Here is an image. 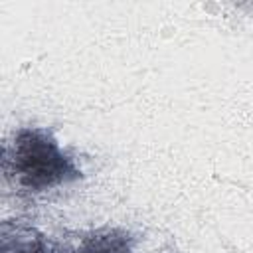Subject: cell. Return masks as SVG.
I'll return each instance as SVG.
<instances>
[{
    "label": "cell",
    "mask_w": 253,
    "mask_h": 253,
    "mask_svg": "<svg viewBox=\"0 0 253 253\" xmlns=\"http://www.w3.org/2000/svg\"><path fill=\"white\" fill-rule=\"evenodd\" d=\"M73 253H132V237L119 227H105L79 241Z\"/></svg>",
    "instance_id": "3957f363"
},
{
    "label": "cell",
    "mask_w": 253,
    "mask_h": 253,
    "mask_svg": "<svg viewBox=\"0 0 253 253\" xmlns=\"http://www.w3.org/2000/svg\"><path fill=\"white\" fill-rule=\"evenodd\" d=\"M0 253H57V251L34 227L6 221L2 223Z\"/></svg>",
    "instance_id": "7a4b0ae2"
},
{
    "label": "cell",
    "mask_w": 253,
    "mask_h": 253,
    "mask_svg": "<svg viewBox=\"0 0 253 253\" xmlns=\"http://www.w3.org/2000/svg\"><path fill=\"white\" fill-rule=\"evenodd\" d=\"M4 174L20 190L40 194L81 178V170L47 128L24 126L4 146Z\"/></svg>",
    "instance_id": "6da1fadb"
}]
</instances>
